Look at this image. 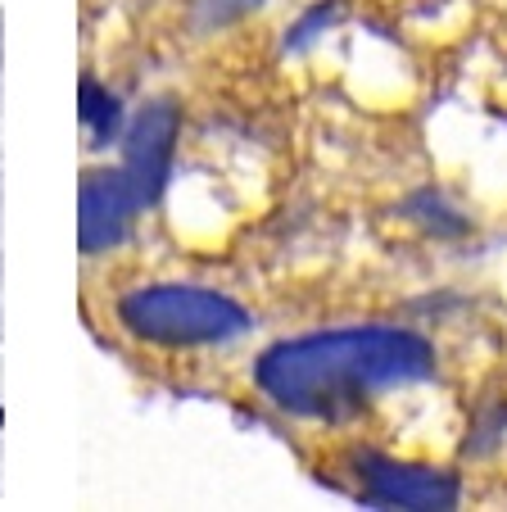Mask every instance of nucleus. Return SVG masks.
<instances>
[{
	"label": "nucleus",
	"mask_w": 507,
	"mask_h": 512,
	"mask_svg": "<svg viewBox=\"0 0 507 512\" xmlns=\"http://www.w3.org/2000/svg\"><path fill=\"white\" fill-rule=\"evenodd\" d=\"M118 318L132 336L154 345H213L249 327V313L236 300L200 286H141L123 295Z\"/></svg>",
	"instance_id": "nucleus-2"
},
{
	"label": "nucleus",
	"mask_w": 507,
	"mask_h": 512,
	"mask_svg": "<svg viewBox=\"0 0 507 512\" xmlns=\"http://www.w3.org/2000/svg\"><path fill=\"white\" fill-rule=\"evenodd\" d=\"M358 490L367 503H381V508H453L458 503V481L449 472L376 454L358 458Z\"/></svg>",
	"instance_id": "nucleus-4"
},
{
	"label": "nucleus",
	"mask_w": 507,
	"mask_h": 512,
	"mask_svg": "<svg viewBox=\"0 0 507 512\" xmlns=\"http://www.w3.org/2000/svg\"><path fill=\"white\" fill-rule=\"evenodd\" d=\"M177 127H182V114H177L168 100L145 105L141 114H136V123L127 127L123 173H127V186H132V195H136V209L159 200L163 182H168V168H173Z\"/></svg>",
	"instance_id": "nucleus-3"
},
{
	"label": "nucleus",
	"mask_w": 507,
	"mask_h": 512,
	"mask_svg": "<svg viewBox=\"0 0 507 512\" xmlns=\"http://www.w3.org/2000/svg\"><path fill=\"white\" fill-rule=\"evenodd\" d=\"M77 118H82V127L91 132V141L96 145H109L118 136V127H123V105H118V96H109L105 87H96V82H82V100H77Z\"/></svg>",
	"instance_id": "nucleus-6"
},
{
	"label": "nucleus",
	"mask_w": 507,
	"mask_h": 512,
	"mask_svg": "<svg viewBox=\"0 0 507 512\" xmlns=\"http://www.w3.org/2000/svg\"><path fill=\"white\" fill-rule=\"evenodd\" d=\"M431 372L435 354L421 336L394 327H358L272 345L254 377L290 413L340 422L367 408L381 390L408 386Z\"/></svg>",
	"instance_id": "nucleus-1"
},
{
	"label": "nucleus",
	"mask_w": 507,
	"mask_h": 512,
	"mask_svg": "<svg viewBox=\"0 0 507 512\" xmlns=\"http://www.w3.org/2000/svg\"><path fill=\"white\" fill-rule=\"evenodd\" d=\"M132 213L136 195L123 168H96L82 177V191H77V245H82V254L114 250L132 223Z\"/></svg>",
	"instance_id": "nucleus-5"
}]
</instances>
